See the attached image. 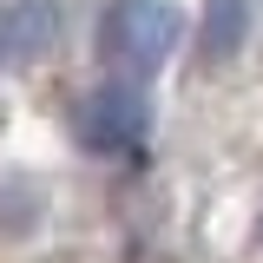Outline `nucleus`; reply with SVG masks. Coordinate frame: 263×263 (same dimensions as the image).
<instances>
[{"label": "nucleus", "mask_w": 263, "mask_h": 263, "mask_svg": "<svg viewBox=\"0 0 263 263\" xmlns=\"http://www.w3.org/2000/svg\"><path fill=\"white\" fill-rule=\"evenodd\" d=\"M178 33H184V13L171 0H112L99 20V60L119 79H145L171 60Z\"/></svg>", "instance_id": "1"}, {"label": "nucleus", "mask_w": 263, "mask_h": 263, "mask_svg": "<svg viewBox=\"0 0 263 263\" xmlns=\"http://www.w3.org/2000/svg\"><path fill=\"white\" fill-rule=\"evenodd\" d=\"M257 230H263V224H257Z\"/></svg>", "instance_id": "5"}, {"label": "nucleus", "mask_w": 263, "mask_h": 263, "mask_svg": "<svg viewBox=\"0 0 263 263\" xmlns=\"http://www.w3.org/2000/svg\"><path fill=\"white\" fill-rule=\"evenodd\" d=\"M145 125H152V105L138 92V79H119V86H99V92L79 99V112H72V132H79V145L99 152V158H125L145 145Z\"/></svg>", "instance_id": "2"}, {"label": "nucleus", "mask_w": 263, "mask_h": 263, "mask_svg": "<svg viewBox=\"0 0 263 263\" xmlns=\"http://www.w3.org/2000/svg\"><path fill=\"white\" fill-rule=\"evenodd\" d=\"M243 0H211V20H204V53L211 60H230L237 46H243Z\"/></svg>", "instance_id": "4"}, {"label": "nucleus", "mask_w": 263, "mask_h": 263, "mask_svg": "<svg viewBox=\"0 0 263 263\" xmlns=\"http://www.w3.org/2000/svg\"><path fill=\"white\" fill-rule=\"evenodd\" d=\"M66 27V0H13L0 7V66H33Z\"/></svg>", "instance_id": "3"}]
</instances>
